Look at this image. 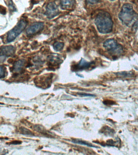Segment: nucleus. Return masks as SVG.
<instances>
[{
    "label": "nucleus",
    "mask_w": 138,
    "mask_h": 155,
    "mask_svg": "<svg viewBox=\"0 0 138 155\" xmlns=\"http://www.w3.org/2000/svg\"><path fill=\"white\" fill-rule=\"evenodd\" d=\"M99 32L102 34H107L112 31L113 22L112 18L109 13L105 11L99 12L95 20Z\"/></svg>",
    "instance_id": "obj_1"
},
{
    "label": "nucleus",
    "mask_w": 138,
    "mask_h": 155,
    "mask_svg": "<svg viewBox=\"0 0 138 155\" xmlns=\"http://www.w3.org/2000/svg\"><path fill=\"white\" fill-rule=\"evenodd\" d=\"M118 17L124 25L130 26L136 20L138 14L133 9L131 4L126 3L122 6Z\"/></svg>",
    "instance_id": "obj_2"
},
{
    "label": "nucleus",
    "mask_w": 138,
    "mask_h": 155,
    "mask_svg": "<svg viewBox=\"0 0 138 155\" xmlns=\"http://www.w3.org/2000/svg\"><path fill=\"white\" fill-rule=\"evenodd\" d=\"M27 24V21L25 19H20L17 25L8 32L7 35V42H11L14 41L25 30Z\"/></svg>",
    "instance_id": "obj_3"
},
{
    "label": "nucleus",
    "mask_w": 138,
    "mask_h": 155,
    "mask_svg": "<svg viewBox=\"0 0 138 155\" xmlns=\"http://www.w3.org/2000/svg\"><path fill=\"white\" fill-rule=\"evenodd\" d=\"M103 47L111 54L119 55L123 52V47L116 40L109 39L104 42Z\"/></svg>",
    "instance_id": "obj_4"
},
{
    "label": "nucleus",
    "mask_w": 138,
    "mask_h": 155,
    "mask_svg": "<svg viewBox=\"0 0 138 155\" xmlns=\"http://www.w3.org/2000/svg\"><path fill=\"white\" fill-rule=\"evenodd\" d=\"M59 7L55 2H50L47 5L45 15L48 19H53L59 15Z\"/></svg>",
    "instance_id": "obj_5"
},
{
    "label": "nucleus",
    "mask_w": 138,
    "mask_h": 155,
    "mask_svg": "<svg viewBox=\"0 0 138 155\" xmlns=\"http://www.w3.org/2000/svg\"><path fill=\"white\" fill-rule=\"evenodd\" d=\"M44 28V24L43 22H38L34 23L26 30V35L28 36L35 35L43 30Z\"/></svg>",
    "instance_id": "obj_6"
},
{
    "label": "nucleus",
    "mask_w": 138,
    "mask_h": 155,
    "mask_svg": "<svg viewBox=\"0 0 138 155\" xmlns=\"http://www.w3.org/2000/svg\"><path fill=\"white\" fill-rule=\"evenodd\" d=\"M15 51V48L12 46H4L1 48V58L12 56L14 55Z\"/></svg>",
    "instance_id": "obj_7"
},
{
    "label": "nucleus",
    "mask_w": 138,
    "mask_h": 155,
    "mask_svg": "<svg viewBox=\"0 0 138 155\" xmlns=\"http://www.w3.org/2000/svg\"><path fill=\"white\" fill-rule=\"evenodd\" d=\"M75 3V0H61L60 5L61 8L66 10L72 9L74 7Z\"/></svg>",
    "instance_id": "obj_8"
},
{
    "label": "nucleus",
    "mask_w": 138,
    "mask_h": 155,
    "mask_svg": "<svg viewBox=\"0 0 138 155\" xmlns=\"http://www.w3.org/2000/svg\"><path fill=\"white\" fill-rule=\"evenodd\" d=\"M93 63H94L93 62L86 61L83 58H82L79 63L77 64V69L78 70H82V69L88 68L91 66Z\"/></svg>",
    "instance_id": "obj_9"
},
{
    "label": "nucleus",
    "mask_w": 138,
    "mask_h": 155,
    "mask_svg": "<svg viewBox=\"0 0 138 155\" xmlns=\"http://www.w3.org/2000/svg\"><path fill=\"white\" fill-rule=\"evenodd\" d=\"M25 60L24 59H20L16 61L14 64L13 66V70L15 72H18L21 71L22 68L25 65Z\"/></svg>",
    "instance_id": "obj_10"
},
{
    "label": "nucleus",
    "mask_w": 138,
    "mask_h": 155,
    "mask_svg": "<svg viewBox=\"0 0 138 155\" xmlns=\"http://www.w3.org/2000/svg\"><path fill=\"white\" fill-rule=\"evenodd\" d=\"M72 143H75L79 144V145H86L89 147H93V148H99V147L96 146L91 143L88 142L80 140L79 139H74L72 140Z\"/></svg>",
    "instance_id": "obj_11"
},
{
    "label": "nucleus",
    "mask_w": 138,
    "mask_h": 155,
    "mask_svg": "<svg viewBox=\"0 0 138 155\" xmlns=\"http://www.w3.org/2000/svg\"><path fill=\"white\" fill-rule=\"evenodd\" d=\"M134 73L132 71H123L119 72L116 73V75L118 77L122 78H128L133 77L134 76Z\"/></svg>",
    "instance_id": "obj_12"
},
{
    "label": "nucleus",
    "mask_w": 138,
    "mask_h": 155,
    "mask_svg": "<svg viewBox=\"0 0 138 155\" xmlns=\"http://www.w3.org/2000/svg\"><path fill=\"white\" fill-rule=\"evenodd\" d=\"M64 47L63 42H56L53 45V48L56 51H60L63 49Z\"/></svg>",
    "instance_id": "obj_13"
},
{
    "label": "nucleus",
    "mask_w": 138,
    "mask_h": 155,
    "mask_svg": "<svg viewBox=\"0 0 138 155\" xmlns=\"http://www.w3.org/2000/svg\"><path fill=\"white\" fill-rule=\"evenodd\" d=\"M5 69L4 67L1 66V71H0V77L1 78H4L5 77Z\"/></svg>",
    "instance_id": "obj_14"
},
{
    "label": "nucleus",
    "mask_w": 138,
    "mask_h": 155,
    "mask_svg": "<svg viewBox=\"0 0 138 155\" xmlns=\"http://www.w3.org/2000/svg\"><path fill=\"white\" fill-rule=\"evenodd\" d=\"M79 95L82 96L84 97H95V94H88V93H77Z\"/></svg>",
    "instance_id": "obj_15"
},
{
    "label": "nucleus",
    "mask_w": 138,
    "mask_h": 155,
    "mask_svg": "<svg viewBox=\"0 0 138 155\" xmlns=\"http://www.w3.org/2000/svg\"><path fill=\"white\" fill-rule=\"evenodd\" d=\"M22 132L23 134H29V135H31V132L27 129H26V128H22Z\"/></svg>",
    "instance_id": "obj_16"
},
{
    "label": "nucleus",
    "mask_w": 138,
    "mask_h": 155,
    "mask_svg": "<svg viewBox=\"0 0 138 155\" xmlns=\"http://www.w3.org/2000/svg\"><path fill=\"white\" fill-rule=\"evenodd\" d=\"M99 0H86V1L88 3L91 4H94L99 2Z\"/></svg>",
    "instance_id": "obj_17"
},
{
    "label": "nucleus",
    "mask_w": 138,
    "mask_h": 155,
    "mask_svg": "<svg viewBox=\"0 0 138 155\" xmlns=\"http://www.w3.org/2000/svg\"><path fill=\"white\" fill-rule=\"evenodd\" d=\"M110 1H114V0H110Z\"/></svg>",
    "instance_id": "obj_18"
}]
</instances>
